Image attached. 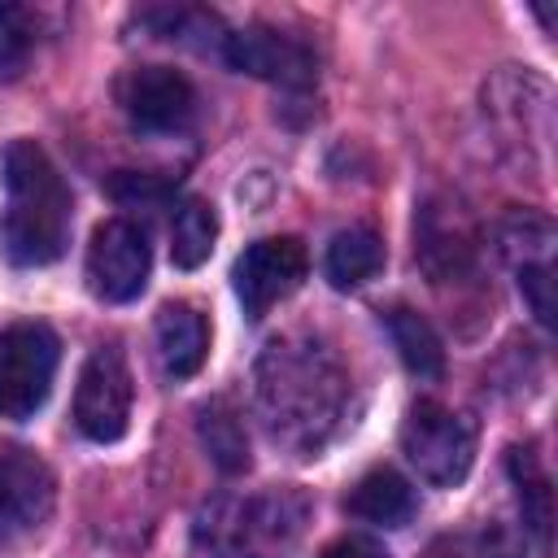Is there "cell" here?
Masks as SVG:
<instances>
[{"label": "cell", "mask_w": 558, "mask_h": 558, "mask_svg": "<svg viewBox=\"0 0 558 558\" xmlns=\"http://www.w3.org/2000/svg\"><path fill=\"white\" fill-rule=\"evenodd\" d=\"M74 205L61 170L35 140H13L4 148V209H0V253L9 266H52L70 248Z\"/></svg>", "instance_id": "cell-1"}, {"label": "cell", "mask_w": 558, "mask_h": 558, "mask_svg": "<svg viewBox=\"0 0 558 558\" xmlns=\"http://www.w3.org/2000/svg\"><path fill=\"white\" fill-rule=\"evenodd\" d=\"M401 449L418 480L432 488H458L475 462V423L440 401H418L401 423Z\"/></svg>", "instance_id": "cell-2"}, {"label": "cell", "mask_w": 558, "mask_h": 558, "mask_svg": "<svg viewBox=\"0 0 558 558\" xmlns=\"http://www.w3.org/2000/svg\"><path fill=\"white\" fill-rule=\"evenodd\" d=\"M61 340L48 323H9L0 331V418H31L57 379Z\"/></svg>", "instance_id": "cell-3"}, {"label": "cell", "mask_w": 558, "mask_h": 558, "mask_svg": "<svg viewBox=\"0 0 558 558\" xmlns=\"http://www.w3.org/2000/svg\"><path fill=\"white\" fill-rule=\"evenodd\" d=\"M131 401H135V379L126 353L118 344L92 349L74 388V427L96 445H113L126 436Z\"/></svg>", "instance_id": "cell-4"}, {"label": "cell", "mask_w": 558, "mask_h": 558, "mask_svg": "<svg viewBox=\"0 0 558 558\" xmlns=\"http://www.w3.org/2000/svg\"><path fill=\"white\" fill-rule=\"evenodd\" d=\"M57 506L52 466L26 445H0V549L26 541Z\"/></svg>", "instance_id": "cell-5"}, {"label": "cell", "mask_w": 558, "mask_h": 558, "mask_svg": "<svg viewBox=\"0 0 558 558\" xmlns=\"http://www.w3.org/2000/svg\"><path fill=\"white\" fill-rule=\"evenodd\" d=\"M310 270V257H305V244L296 235H266V240H253L235 266H231V288L244 305V314L257 323L266 318L270 305L288 301L301 279Z\"/></svg>", "instance_id": "cell-6"}, {"label": "cell", "mask_w": 558, "mask_h": 558, "mask_svg": "<svg viewBox=\"0 0 558 558\" xmlns=\"http://www.w3.org/2000/svg\"><path fill=\"white\" fill-rule=\"evenodd\" d=\"M153 270V248L148 235L126 222V218H109L92 231L87 244V288L92 296L109 301V305H126L144 292Z\"/></svg>", "instance_id": "cell-7"}, {"label": "cell", "mask_w": 558, "mask_h": 558, "mask_svg": "<svg viewBox=\"0 0 558 558\" xmlns=\"http://www.w3.org/2000/svg\"><path fill=\"white\" fill-rule=\"evenodd\" d=\"M122 109L135 131L170 135L183 131L196 113V87L174 65H140L122 83Z\"/></svg>", "instance_id": "cell-8"}, {"label": "cell", "mask_w": 558, "mask_h": 558, "mask_svg": "<svg viewBox=\"0 0 558 558\" xmlns=\"http://www.w3.org/2000/svg\"><path fill=\"white\" fill-rule=\"evenodd\" d=\"M222 57H227L231 70L253 74V78H270V83H283V87H305L314 78V52L296 35L275 31L266 22L231 31L222 39Z\"/></svg>", "instance_id": "cell-9"}, {"label": "cell", "mask_w": 558, "mask_h": 558, "mask_svg": "<svg viewBox=\"0 0 558 558\" xmlns=\"http://www.w3.org/2000/svg\"><path fill=\"white\" fill-rule=\"evenodd\" d=\"M157 357H161V371L170 379H192L201 366H205V353H209V327H205V314L187 301H166L157 310Z\"/></svg>", "instance_id": "cell-10"}, {"label": "cell", "mask_w": 558, "mask_h": 558, "mask_svg": "<svg viewBox=\"0 0 558 558\" xmlns=\"http://www.w3.org/2000/svg\"><path fill=\"white\" fill-rule=\"evenodd\" d=\"M414 488L405 475H397L392 466H375L366 471L349 497H344V510L362 523H375V527H405L414 519Z\"/></svg>", "instance_id": "cell-11"}, {"label": "cell", "mask_w": 558, "mask_h": 558, "mask_svg": "<svg viewBox=\"0 0 558 558\" xmlns=\"http://www.w3.org/2000/svg\"><path fill=\"white\" fill-rule=\"evenodd\" d=\"M331 288L349 292V288H362L366 279H375L384 270V240L371 231V227H349V231H336L331 244H327V262H323Z\"/></svg>", "instance_id": "cell-12"}, {"label": "cell", "mask_w": 558, "mask_h": 558, "mask_svg": "<svg viewBox=\"0 0 558 558\" xmlns=\"http://www.w3.org/2000/svg\"><path fill=\"white\" fill-rule=\"evenodd\" d=\"M388 336H392V344H397V353H401L410 375H418V379H440L445 375V344H440L436 327L418 310L392 305L388 310Z\"/></svg>", "instance_id": "cell-13"}, {"label": "cell", "mask_w": 558, "mask_h": 558, "mask_svg": "<svg viewBox=\"0 0 558 558\" xmlns=\"http://www.w3.org/2000/svg\"><path fill=\"white\" fill-rule=\"evenodd\" d=\"M506 471H510L514 493H519L523 527L536 536V545H545L549 541V480H545L532 445H510L506 449Z\"/></svg>", "instance_id": "cell-14"}, {"label": "cell", "mask_w": 558, "mask_h": 558, "mask_svg": "<svg viewBox=\"0 0 558 558\" xmlns=\"http://www.w3.org/2000/svg\"><path fill=\"white\" fill-rule=\"evenodd\" d=\"M218 240V214L209 201H183L170 227V262L179 270H196L201 262H209Z\"/></svg>", "instance_id": "cell-15"}, {"label": "cell", "mask_w": 558, "mask_h": 558, "mask_svg": "<svg viewBox=\"0 0 558 558\" xmlns=\"http://www.w3.org/2000/svg\"><path fill=\"white\" fill-rule=\"evenodd\" d=\"M201 440H205L209 458L218 462V471L235 475V471L248 466V440H244V427H240V418H235L222 401H209V405L201 410Z\"/></svg>", "instance_id": "cell-16"}, {"label": "cell", "mask_w": 558, "mask_h": 558, "mask_svg": "<svg viewBox=\"0 0 558 558\" xmlns=\"http://www.w3.org/2000/svg\"><path fill=\"white\" fill-rule=\"evenodd\" d=\"M39 39V17L26 4H9L0 0V78H17L31 65Z\"/></svg>", "instance_id": "cell-17"}, {"label": "cell", "mask_w": 558, "mask_h": 558, "mask_svg": "<svg viewBox=\"0 0 558 558\" xmlns=\"http://www.w3.org/2000/svg\"><path fill=\"white\" fill-rule=\"evenodd\" d=\"M140 22L157 35V39H179V44H187L192 35H222V26H218V17L214 13H205V9H148V13H140ZM227 39V35H222Z\"/></svg>", "instance_id": "cell-18"}, {"label": "cell", "mask_w": 558, "mask_h": 558, "mask_svg": "<svg viewBox=\"0 0 558 558\" xmlns=\"http://www.w3.org/2000/svg\"><path fill=\"white\" fill-rule=\"evenodd\" d=\"M519 292L527 296L541 327H554V262L519 266Z\"/></svg>", "instance_id": "cell-19"}, {"label": "cell", "mask_w": 558, "mask_h": 558, "mask_svg": "<svg viewBox=\"0 0 558 558\" xmlns=\"http://www.w3.org/2000/svg\"><path fill=\"white\" fill-rule=\"evenodd\" d=\"M318 558H388V549L379 541H371V536H340Z\"/></svg>", "instance_id": "cell-20"}, {"label": "cell", "mask_w": 558, "mask_h": 558, "mask_svg": "<svg viewBox=\"0 0 558 558\" xmlns=\"http://www.w3.org/2000/svg\"><path fill=\"white\" fill-rule=\"evenodd\" d=\"M484 558H523V549H519V541H514L510 532L493 527V532L484 536Z\"/></svg>", "instance_id": "cell-21"}]
</instances>
